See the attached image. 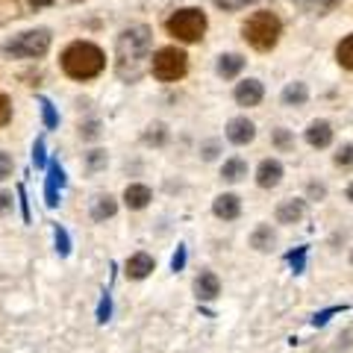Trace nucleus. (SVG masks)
<instances>
[{
    "mask_svg": "<svg viewBox=\"0 0 353 353\" xmlns=\"http://www.w3.org/2000/svg\"><path fill=\"white\" fill-rule=\"evenodd\" d=\"M150 44H153V32L145 24L130 27V30H124L118 36V44H115V71H118V77L124 83H136L139 77L148 71Z\"/></svg>",
    "mask_w": 353,
    "mask_h": 353,
    "instance_id": "nucleus-1",
    "label": "nucleus"
},
{
    "mask_svg": "<svg viewBox=\"0 0 353 353\" xmlns=\"http://www.w3.org/2000/svg\"><path fill=\"white\" fill-rule=\"evenodd\" d=\"M103 65H106L103 50L92 41H74L62 53V68L74 80H92V77L103 71Z\"/></svg>",
    "mask_w": 353,
    "mask_h": 353,
    "instance_id": "nucleus-2",
    "label": "nucleus"
},
{
    "mask_svg": "<svg viewBox=\"0 0 353 353\" xmlns=\"http://www.w3.org/2000/svg\"><path fill=\"white\" fill-rule=\"evenodd\" d=\"M280 30H283V24H280V18L274 15V12H256V15H250L248 18V24H245V39H248V44L250 48H256V50H271L274 44L280 41Z\"/></svg>",
    "mask_w": 353,
    "mask_h": 353,
    "instance_id": "nucleus-3",
    "label": "nucleus"
},
{
    "mask_svg": "<svg viewBox=\"0 0 353 353\" xmlns=\"http://www.w3.org/2000/svg\"><path fill=\"white\" fill-rule=\"evenodd\" d=\"M50 48V32L48 30H27L21 36L9 39L3 44V53L12 59H39Z\"/></svg>",
    "mask_w": 353,
    "mask_h": 353,
    "instance_id": "nucleus-4",
    "label": "nucleus"
},
{
    "mask_svg": "<svg viewBox=\"0 0 353 353\" xmlns=\"http://www.w3.org/2000/svg\"><path fill=\"white\" fill-rule=\"evenodd\" d=\"M168 32L180 41H201L206 32V15L201 9H176L168 18Z\"/></svg>",
    "mask_w": 353,
    "mask_h": 353,
    "instance_id": "nucleus-5",
    "label": "nucleus"
},
{
    "mask_svg": "<svg viewBox=\"0 0 353 353\" xmlns=\"http://www.w3.org/2000/svg\"><path fill=\"white\" fill-rule=\"evenodd\" d=\"M150 68H153V77H157V80L174 83L185 74V68H189V57H185L180 48H162V50L153 53Z\"/></svg>",
    "mask_w": 353,
    "mask_h": 353,
    "instance_id": "nucleus-6",
    "label": "nucleus"
},
{
    "mask_svg": "<svg viewBox=\"0 0 353 353\" xmlns=\"http://www.w3.org/2000/svg\"><path fill=\"white\" fill-rule=\"evenodd\" d=\"M65 185V171L59 162H50L48 165V185H44V201H48V206H59V189Z\"/></svg>",
    "mask_w": 353,
    "mask_h": 353,
    "instance_id": "nucleus-7",
    "label": "nucleus"
},
{
    "mask_svg": "<svg viewBox=\"0 0 353 353\" xmlns=\"http://www.w3.org/2000/svg\"><path fill=\"white\" fill-rule=\"evenodd\" d=\"M253 136H256V127H253L248 118H233L227 124V139L233 141V145H239V148L241 145H250Z\"/></svg>",
    "mask_w": 353,
    "mask_h": 353,
    "instance_id": "nucleus-8",
    "label": "nucleus"
},
{
    "mask_svg": "<svg viewBox=\"0 0 353 353\" xmlns=\"http://www.w3.org/2000/svg\"><path fill=\"white\" fill-rule=\"evenodd\" d=\"M194 294L201 297V301H215V297L221 294V280L212 271H201L194 277Z\"/></svg>",
    "mask_w": 353,
    "mask_h": 353,
    "instance_id": "nucleus-9",
    "label": "nucleus"
},
{
    "mask_svg": "<svg viewBox=\"0 0 353 353\" xmlns=\"http://www.w3.org/2000/svg\"><path fill=\"white\" fill-rule=\"evenodd\" d=\"M283 180V165L277 159H262V165L256 168V183L262 189H274Z\"/></svg>",
    "mask_w": 353,
    "mask_h": 353,
    "instance_id": "nucleus-10",
    "label": "nucleus"
},
{
    "mask_svg": "<svg viewBox=\"0 0 353 353\" xmlns=\"http://www.w3.org/2000/svg\"><path fill=\"white\" fill-rule=\"evenodd\" d=\"M124 268H127L124 274L130 280H145L148 274L153 271V256H150V253H132Z\"/></svg>",
    "mask_w": 353,
    "mask_h": 353,
    "instance_id": "nucleus-11",
    "label": "nucleus"
},
{
    "mask_svg": "<svg viewBox=\"0 0 353 353\" xmlns=\"http://www.w3.org/2000/svg\"><path fill=\"white\" fill-rule=\"evenodd\" d=\"M212 212L218 218H224V221H236L239 212H241V201L236 194H218L215 203H212Z\"/></svg>",
    "mask_w": 353,
    "mask_h": 353,
    "instance_id": "nucleus-12",
    "label": "nucleus"
},
{
    "mask_svg": "<svg viewBox=\"0 0 353 353\" xmlns=\"http://www.w3.org/2000/svg\"><path fill=\"white\" fill-rule=\"evenodd\" d=\"M236 101L239 106H256L262 101V83L259 80H245L236 85Z\"/></svg>",
    "mask_w": 353,
    "mask_h": 353,
    "instance_id": "nucleus-13",
    "label": "nucleus"
},
{
    "mask_svg": "<svg viewBox=\"0 0 353 353\" xmlns=\"http://www.w3.org/2000/svg\"><path fill=\"white\" fill-rule=\"evenodd\" d=\"M306 141L312 148H327L330 141H333V127H330L327 121H312L306 130Z\"/></svg>",
    "mask_w": 353,
    "mask_h": 353,
    "instance_id": "nucleus-14",
    "label": "nucleus"
},
{
    "mask_svg": "<svg viewBox=\"0 0 353 353\" xmlns=\"http://www.w3.org/2000/svg\"><path fill=\"white\" fill-rule=\"evenodd\" d=\"M150 189L148 185H139V183H132V185H127L124 189V203H127V209H145L148 203H150Z\"/></svg>",
    "mask_w": 353,
    "mask_h": 353,
    "instance_id": "nucleus-15",
    "label": "nucleus"
},
{
    "mask_svg": "<svg viewBox=\"0 0 353 353\" xmlns=\"http://www.w3.org/2000/svg\"><path fill=\"white\" fill-rule=\"evenodd\" d=\"M303 201H283L277 206V221L280 224H297V221L303 218Z\"/></svg>",
    "mask_w": 353,
    "mask_h": 353,
    "instance_id": "nucleus-16",
    "label": "nucleus"
},
{
    "mask_svg": "<svg viewBox=\"0 0 353 353\" xmlns=\"http://www.w3.org/2000/svg\"><path fill=\"white\" fill-rule=\"evenodd\" d=\"M241 68H245V59H241L239 53H227V57L218 59V74L224 77V80H233Z\"/></svg>",
    "mask_w": 353,
    "mask_h": 353,
    "instance_id": "nucleus-17",
    "label": "nucleus"
},
{
    "mask_svg": "<svg viewBox=\"0 0 353 353\" xmlns=\"http://www.w3.org/2000/svg\"><path fill=\"white\" fill-rule=\"evenodd\" d=\"M115 197H109V194H101V197H94V203H92V218L94 221H106V218H112L115 215Z\"/></svg>",
    "mask_w": 353,
    "mask_h": 353,
    "instance_id": "nucleus-18",
    "label": "nucleus"
},
{
    "mask_svg": "<svg viewBox=\"0 0 353 353\" xmlns=\"http://www.w3.org/2000/svg\"><path fill=\"white\" fill-rule=\"evenodd\" d=\"M309 97V88L303 83H289L283 88V103L285 106H303Z\"/></svg>",
    "mask_w": 353,
    "mask_h": 353,
    "instance_id": "nucleus-19",
    "label": "nucleus"
},
{
    "mask_svg": "<svg viewBox=\"0 0 353 353\" xmlns=\"http://www.w3.org/2000/svg\"><path fill=\"white\" fill-rule=\"evenodd\" d=\"M274 241H277V236H274L271 224H259L256 230H253V236H250V245L256 250H271Z\"/></svg>",
    "mask_w": 353,
    "mask_h": 353,
    "instance_id": "nucleus-20",
    "label": "nucleus"
},
{
    "mask_svg": "<svg viewBox=\"0 0 353 353\" xmlns=\"http://www.w3.org/2000/svg\"><path fill=\"white\" fill-rule=\"evenodd\" d=\"M221 176H224L227 183H239L241 176H248V162L245 159H230V162H224Z\"/></svg>",
    "mask_w": 353,
    "mask_h": 353,
    "instance_id": "nucleus-21",
    "label": "nucleus"
},
{
    "mask_svg": "<svg viewBox=\"0 0 353 353\" xmlns=\"http://www.w3.org/2000/svg\"><path fill=\"white\" fill-rule=\"evenodd\" d=\"M292 3H297L301 9H306V12H318V15H324V12H330L333 6H339L341 0H292Z\"/></svg>",
    "mask_w": 353,
    "mask_h": 353,
    "instance_id": "nucleus-22",
    "label": "nucleus"
},
{
    "mask_svg": "<svg viewBox=\"0 0 353 353\" xmlns=\"http://www.w3.org/2000/svg\"><path fill=\"white\" fill-rule=\"evenodd\" d=\"M336 59L341 62V68L353 71V36H347L345 41H339V48H336Z\"/></svg>",
    "mask_w": 353,
    "mask_h": 353,
    "instance_id": "nucleus-23",
    "label": "nucleus"
},
{
    "mask_svg": "<svg viewBox=\"0 0 353 353\" xmlns=\"http://www.w3.org/2000/svg\"><path fill=\"white\" fill-rule=\"evenodd\" d=\"M39 103H41V115H44V127L48 130H57L59 127V115H57V106H53L48 97H39Z\"/></svg>",
    "mask_w": 353,
    "mask_h": 353,
    "instance_id": "nucleus-24",
    "label": "nucleus"
},
{
    "mask_svg": "<svg viewBox=\"0 0 353 353\" xmlns=\"http://www.w3.org/2000/svg\"><path fill=\"white\" fill-rule=\"evenodd\" d=\"M32 165H36V168H44V165H48V145H44V136H39L36 145H32Z\"/></svg>",
    "mask_w": 353,
    "mask_h": 353,
    "instance_id": "nucleus-25",
    "label": "nucleus"
},
{
    "mask_svg": "<svg viewBox=\"0 0 353 353\" xmlns=\"http://www.w3.org/2000/svg\"><path fill=\"white\" fill-rule=\"evenodd\" d=\"M165 139H168V130H165V124H150L148 132H145V141H148V145H162Z\"/></svg>",
    "mask_w": 353,
    "mask_h": 353,
    "instance_id": "nucleus-26",
    "label": "nucleus"
},
{
    "mask_svg": "<svg viewBox=\"0 0 353 353\" xmlns=\"http://www.w3.org/2000/svg\"><path fill=\"white\" fill-rule=\"evenodd\" d=\"M53 239H57V250L62 253V256H68V253H71V241H68V233H65L59 224L53 227Z\"/></svg>",
    "mask_w": 353,
    "mask_h": 353,
    "instance_id": "nucleus-27",
    "label": "nucleus"
},
{
    "mask_svg": "<svg viewBox=\"0 0 353 353\" xmlns=\"http://www.w3.org/2000/svg\"><path fill=\"white\" fill-rule=\"evenodd\" d=\"M336 165H339V168H350V165H353V145H341L339 148Z\"/></svg>",
    "mask_w": 353,
    "mask_h": 353,
    "instance_id": "nucleus-28",
    "label": "nucleus"
},
{
    "mask_svg": "<svg viewBox=\"0 0 353 353\" xmlns=\"http://www.w3.org/2000/svg\"><path fill=\"white\" fill-rule=\"evenodd\" d=\"M12 168H15V159L0 150V180H9V176H12Z\"/></svg>",
    "mask_w": 353,
    "mask_h": 353,
    "instance_id": "nucleus-29",
    "label": "nucleus"
},
{
    "mask_svg": "<svg viewBox=\"0 0 353 353\" xmlns=\"http://www.w3.org/2000/svg\"><path fill=\"white\" fill-rule=\"evenodd\" d=\"M9 118H12V103H9V97L0 92V127H6Z\"/></svg>",
    "mask_w": 353,
    "mask_h": 353,
    "instance_id": "nucleus-30",
    "label": "nucleus"
},
{
    "mask_svg": "<svg viewBox=\"0 0 353 353\" xmlns=\"http://www.w3.org/2000/svg\"><path fill=\"white\" fill-rule=\"evenodd\" d=\"M274 145H277V148H292L294 145V139H292V132L289 130H274Z\"/></svg>",
    "mask_w": 353,
    "mask_h": 353,
    "instance_id": "nucleus-31",
    "label": "nucleus"
},
{
    "mask_svg": "<svg viewBox=\"0 0 353 353\" xmlns=\"http://www.w3.org/2000/svg\"><path fill=\"white\" fill-rule=\"evenodd\" d=\"M303 259H306V248H297L294 253H289V262H292L294 274H301V271H303Z\"/></svg>",
    "mask_w": 353,
    "mask_h": 353,
    "instance_id": "nucleus-32",
    "label": "nucleus"
},
{
    "mask_svg": "<svg viewBox=\"0 0 353 353\" xmlns=\"http://www.w3.org/2000/svg\"><path fill=\"white\" fill-rule=\"evenodd\" d=\"M103 165H106V153L103 150H92V153H88V168H92V171L103 168Z\"/></svg>",
    "mask_w": 353,
    "mask_h": 353,
    "instance_id": "nucleus-33",
    "label": "nucleus"
},
{
    "mask_svg": "<svg viewBox=\"0 0 353 353\" xmlns=\"http://www.w3.org/2000/svg\"><path fill=\"white\" fill-rule=\"evenodd\" d=\"M336 312H341L339 306H333V309H324V312H318V315L312 318V324H315V327H321V324H327V321H330V315H336Z\"/></svg>",
    "mask_w": 353,
    "mask_h": 353,
    "instance_id": "nucleus-34",
    "label": "nucleus"
},
{
    "mask_svg": "<svg viewBox=\"0 0 353 353\" xmlns=\"http://www.w3.org/2000/svg\"><path fill=\"white\" fill-rule=\"evenodd\" d=\"M183 265H185V248L180 245V248H176V253H174V259H171V268L174 271H183Z\"/></svg>",
    "mask_w": 353,
    "mask_h": 353,
    "instance_id": "nucleus-35",
    "label": "nucleus"
},
{
    "mask_svg": "<svg viewBox=\"0 0 353 353\" xmlns=\"http://www.w3.org/2000/svg\"><path fill=\"white\" fill-rule=\"evenodd\" d=\"M12 212V192H0V215Z\"/></svg>",
    "mask_w": 353,
    "mask_h": 353,
    "instance_id": "nucleus-36",
    "label": "nucleus"
},
{
    "mask_svg": "<svg viewBox=\"0 0 353 353\" xmlns=\"http://www.w3.org/2000/svg\"><path fill=\"white\" fill-rule=\"evenodd\" d=\"M109 312H112V303H109V294H103V301H101V309H97V321H106Z\"/></svg>",
    "mask_w": 353,
    "mask_h": 353,
    "instance_id": "nucleus-37",
    "label": "nucleus"
},
{
    "mask_svg": "<svg viewBox=\"0 0 353 353\" xmlns=\"http://www.w3.org/2000/svg\"><path fill=\"white\" fill-rule=\"evenodd\" d=\"M215 3H218L221 9H239V6L253 3V0H215Z\"/></svg>",
    "mask_w": 353,
    "mask_h": 353,
    "instance_id": "nucleus-38",
    "label": "nucleus"
},
{
    "mask_svg": "<svg viewBox=\"0 0 353 353\" xmlns=\"http://www.w3.org/2000/svg\"><path fill=\"white\" fill-rule=\"evenodd\" d=\"M18 197H21V209H24V221H30V206H27V192H24V185H18Z\"/></svg>",
    "mask_w": 353,
    "mask_h": 353,
    "instance_id": "nucleus-39",
    "label": "nucleus"
},
{
    "mask_svg": "<svg viewBox=\"0 0 353 353\" xmlns=\"http://www.w3.org/2000/svg\"><path fill=\"white\" fill-rule=\"evenodd\" d=\"M97 132H101V130H97V121H92V124H85V127H83V136H85V139H94Z\"/></svg>",
    "mask_w": 353,
    "mask_h": 353,
    "instance_id": "nucleus-40",
    "label": "nucleus"
},
{
    "mask_svg": "<svg viewBox=\"0 0 353 353\" xmlns=\"http://www.w3.org/2000/svg\"><path fill=\"white\" fill-rule=\"evenodd\" d=\"M218 157V145H206L203 148V159H215Z\"/></svg>",
    "mask_w": 353,
    "mask_h": 353,
    "instance_id": "nucleus-41",
    "label": "nucleus"
},
{
    "mask_svg": "<svg viewBox=\"0 0 353 353\" xmlns=\"http://www.w3.org/2000/svg\"><path fill=\"white\" fill-rule=\"evenodd\" d=\"M27 3H30L32 9H41V6H50L53 0H27Z\"/></svg>",
    "mask_w": 353,
    "mask_h": 353,
    "instance_id": "nucleus-42",
    "label": "nucleus"
},
{
    "mask_svg": "<svg viewBox=\"0 0 353 353\" xmlns=\"http://www.w3.org/2000/svg\"><path fill=\"white\" fill-rule=\"evenodd\" d=\"M309 194H312V197H324V185H309Z\"/></svg>",
    "mask_w": 353,
    "mask_h": 353,
    "instance_id": "nucleus-43",
    "label": "nucleus"
},
{
    "mask_svg": "<svg viewBox=\"0 0 353 353\" xmlns=\"http://www.w3.org/2000/svg\"><path fill=\"white\" fill-rule=\"evenodd\" d=\"M347 201H350V203H353V183H350V185H347Z\"/></svg>",
    "mask_w": 353,
    "mask_h": 353,
    "instance_id": "nucleus-44",
    "label": "nucleus"
},
{
    "mask_svg": "<svg viewBox=\"0 0 353 353\" xmlns=\"http://www.w3.org/2000/svg\"><path fill=\"white\" fill-rule=\"evenodd\" d=\"M350 262H353V253H350Z\"/></svg>",
    "mask_w": 353,
    "mask_h": 353,
    "instance_id": "nucleus-45",
    "label": "nucleus"
}]
</instances>
